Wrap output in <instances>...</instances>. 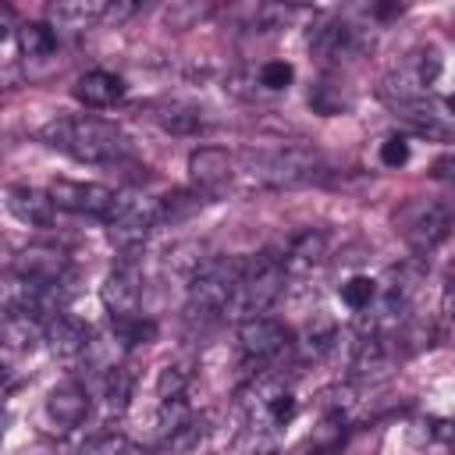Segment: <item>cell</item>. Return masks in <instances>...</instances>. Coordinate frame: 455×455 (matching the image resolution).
Returning <instances> with one entry per match:
<instances>
[{
	"label": "cell",
	"mask_w": 455,
	"mask_h": 455,
	"mask_svg": "<svg viewBox=\"0 0 455 455\" xmlns=\"http://www.w3.org/2000/svg\"><path fill=\"white\" fill-rule=\"evenodd\" d=\"M334 338H338V334H334V327H331V323H323L320 331H316V327H309V331H306V338H302V345H306V352H309L313 359H320V355H327V352L334 348Z\"/></svg>",
	"instance_id": "d6a6232c"
},
{
	"label": "cell",
	"mask_w": 455,
	"mask_h": 455,
	"mask_svg": "<svg viewBox=\"0 0 455 455\" xmlns=\"http://www.w3.org/2000/svg\"><path fill=\"white\" fill-rule=\"evenodd\" d=\"M103 224H107L110 245H117L121 252H132L156 228V199L146 192H117Z\"/></svg>",
	"instance_id": "5b68a950"
},
{
	"label": "cell",
	"mask_w": 455,
	"mask_h": 455,
	"mask_svg": "<svg viewBox=\"0 0 455 455\" xmlns=\"http://www.w3.org/2000/svg\"><path fill=\"white\" fill-rule=\"evenodd\" d=\"M323 160L309 146H274V149H245L242 153V171L249 174L252 185L267 188H291L306 185L320 174Z\"/></svg>",
	"instance_id": "7a4b0ae2"
},
{
	"label": "cell",
	"mask_w": 455,
	"mask_h": 455,
	"mask_svg": "<svg viewBox=\"0 0 455 455\" xmlns=\"http://www.w3.org/2000/svg\"><path fill=\"white\" fill-rule=\"evenodd\" d=\"M100 299H103V306L110 309L114 320L139 313V302H142V270H139V263L121 259V263L103 277Z\"/></svg>",
	"instance_id": "9c48e42d"
},
{
	"label": "cell",
	"mask_w": 455,
	"mask_h": 455,
	"mask_svg": "<svg viewBox=\"0 0 455 455\" xmlns=\"http://www.w3.org/2000/svg\"><path fill=\"white\" fill-rule=\"evenodd\" d=\"M245 259L235 256H210L192 277H188V299H185V313L192 320H217L228 309V299L235 291V281L242 274Z\"/></svg>",
	"instance_id": "277c9868"
},
{
	"label": "cell",
	"mask_w": 455,
	"mask_h": 455,
	"mask_svg": "<svg viewBox=\"0 0 455 455\" xmlns=\"http://www.w3.org/2000/svg\"><path fill=\"white\" fill-rule=\"evenodd\" d=\"M206 259L210 256H206V245L203 242H178L174 249H167V270L185 274V277H192Z\"/></svg>",
	"instance_id": "484cf974"
},
{
	"label": "cell",
	"mask_w": 455,
	"mask_h": 455,
	"mask_svg": "<svg viewBox=\"0 0 455 455\" xmlns=\"http://www.w3.org/2000/svg\"><path fill=\"white\" fill-rule=\"evenodd\" d=\"M50 203L57 210H68V213H85V217H107L110 206H114V188L107 185H96V181H68V178H57L50 181L46 188Z\"/></svg>",
	"instance_id": "8992f818"
},
{
	"label": "cell",
	"mask_w": 455,
	"mask_h": 455,
	"mask_svg": "<svg viewBox=\"0 0 455 455\" xmlns=\"http://www.w3.org/2000/svg\"><path fill=\"white\" fill-rule=\"evenodd\" d=\"M36 341H43V320L28 316V313H4L0 316V345L7 348H32Z\"/></svg>",
	"instance_id": "7402d4cb"
},
{
	"label": "cell",
	"mask_w": 455,
	"mask_h": 455,
	"mask_svg": "<svg viewBox=\"0 0 455 455\" xmlns=\"http://www.w3.org/2000/svg\"><path fill=\"white\" fill-rule=\"evenodd\" d=\"M7 210L21 224H28V228H50L53 224V213H57V206L50 203V196L39 192V188H32V185L7 188Z\"/></svg>",
	"instance_id": "ffe728a7"
},
{
	"label": "cell",
	"mask_w": 455,
	"mask_h": 455,
	"mask_svg": "<svg viewBox=\"0 0 455 455\" xmlns=\"http://www.w3.org/2000/svg\"><path fill=\"white\" fill-rule=\"evenodd\" d=\"M373 299H377V281L366 277V274H352V277L341 284V302H345L352 313H363Z\"/></svg>",
	"instance_id": "f1b7e54d"
},
{
	"label": "cell",
	"mask_w": 455,
	"mask_h": 455,
	"mask_svg": "<svg viewBox=\"0 0 455 455\" xmlns=\"http://www.w3.org/2000/svg\"><path fill=\"white\" fill-rule=\"evenodd\" d=\"M405 160H409V142L402 135H387L380 142V164L384 167H402Z\"/></svg>",
	"instance_id": "836d02e7"
},
{
	"label": "cell",
	"mask_w": 455,
	"mask_h": 455,
	"mask_svg": "<svg viewBox=\"0 0 455 455\" xmlns=\"http://www.w3.org/2000/svg\"><path fill=\"white\" fill-rule=\"evenodd\" d=\"M135 11H139V4H121V0H114V4H107V14H103V18L124 21V18H132Z\"/></svg>",
	"instance_id": "e575fe53"
},
{
	"label": "cell",
	"mask_w": 455,
	"mask_h": 455,
	"mask_svg": "<svg viewBox=\"0 0 455 455\" xmlns=\"http://www.w3.org/2000/svg\"><path fill=\"white\" fill-rule=\"evenodd\" d=\"M110 338H114L121 348H135V345H146V341L156 338V323H153V320H142L139 313L117 316L114 327H110Z\"/></svg>",
	"instance_id": "cb8c5ba5"
},
{
	"label": "cell",
	"mask_w": 455,
	"mask_h": 455,
	"mask_svg": "<svg viewBox=\"0 0 455 455\" xmlns=\"http://www.w3.org/2000/svg\"><path fill=\"white\" fill-rule=\"evenodd\" d=\"M43 341L50 345L53 355L60 359H71V355H82L85 345H89V327L68 313H53L50 320H43Z\"/></svg>",
	"instance_id": "ac0fdd59"
},
{
	"label": "cell",
	"mask_w": 455,
	"mask_h": 455,
	"mask_svg": "<svg viewBox=\"0 0 455 455\" xmlns=\"http://www.w3.org/2000/svg\"><path fill=\"white\" fill-rule=\"evenodd\" d=\"M395 366V348L384 334H359L352 348V377L355 380H380Z\"/></svg>",
	"instance_id": "4fadbf2b"
},
{
	"label": "cell",
	"mask_w": 455,
	"mask_h": 455,
	"mask_svg": "<svg viewBox=\"0 0 455 455\" xmlns=\"http://www.w3.org/2000/svg\"><path fill=\"white\" fill-rule=\"evenodd\" d=\"M206 14H210V4H171V7H164V21L171 28H192Z\"/></svg>",
	"instance_id": "4dcf8cb0"
},
{
	"label": "cell",
	"mask_w": 455,
	"mask_h": 455,
	"mask_svg": "<svg viewBox=\"0 0 455 455\" xmlns=\"http://www.w3.org/2000/svg\"><path fill=\"white\" fill-rule=\"evenodd\" d=\"M284 267H281V256H256V259H245L238 281H235V291L228 299V309L224 316L231 320H252V316H263L284 291Z\"/></svg>",
	"instance_id": "3957f363"
},
{
	"label": "cell",
	"mask_w": 455,
	"mask_h": 455,
	"mask_svg": "<svg viewBox=\"0 0 455 455\" xmlns=\"http://www.w3.org/2000/svg\"><path fill=\"white\" fill-rule=\"evenodd\" d=\"M75 100L92 107V110H103V107H114L124 100V78L114 75V71H103V68H92L85 75H78L75 82Z\"/></svg>",
	"instance_id": "e0dca14e"
},
{
	"label": "cell",
	"mask_w": 455,
	"mask_h": 455,
	"mask_svg": "<svg viewBox=\"0 0 455 455\" xmlns=\"http://www.w3.org/2000/svg\"><path fill=\"white\" fill-rule=\"evenodd\" d=\"M11 263H14V249L7 238H0V267H11Z\"/></svg>",
	"instance_id": "8d00e7d4"
},
{
	"label": "cell",
	"mask_w": 455,
	"mask_h": 455,
	"mask_svg": "<svg viewBox=\"0 0 455 455\" xmlns=\"http://www.w3.org/2000/svg\"><path fill=\"white\" fill-rule=\"evenodd\" d=\"M448 231H451V210H448L444 203H427V206H419L416 217L402 228L405 242H409L419 256L434 252V249L448 238Z\"/></svg>",
	"instance_id": "30bf717a"
},
{
	"label": "cell",
	"mask_w": 455,
	"mask_h": 455,
	"mask_svg": "<svg viewBox=\"0 0 455 455\" xmlns=\"http://www.w3.org/2000/svg\"><path fill=\"white\" fill-rule=\"evenodd\" d=\"M39 139L82 164H114L128 153V139L114 121L75 114V117H53L39 128Z\"/></svg>",
	"instance_id": "6da1fadb"
},
{
	"label": "cell",
	"mask_w": 455,
	"mask_h": 455,
	"mask_svg": "<svg viewBox=\"0 0 455 455\" xmlns=\"http://www.w3.org/2000/svg\"><path fill=\"white\" fill-rule=\"evenodd\" d=\"M327 249H331L327 231H320V228H306V231H299V235L288 238L284 256H281V267H284V274L313 270V267H320V263L327 259Z\"/></svg>",
	"instance_id": "5bb4252c"
},
{
	"label": "cell",
	"mask_w": 455,
	"mask_h": 455,
	"mask_svg": "<svg viewBox=\"0 0 455 455\" xmlns=\"http://www.w3.org/2000/svg\"><path fill=\"white\" fill-rule=\"evenodd\" d=\"M291 78H295V68L288 60H267L259 68V85L263 89H288Z\"/></svg>",
	"instance_id": "1f68e13d"
},
{
	"label": "cell",
	"mask_w": 455,
	"mask_h": 455,
	"mask_svg": "<svg viewBox=\"0 0 455 455\" xmlns=\"http://www.w3.org/2000/svg\"><path fill=\"white\" fill-rule=\"evenodd\" d=\"M11 28H14V14H11V7H0V39H7Z\"/></svg>",
	"instance_id": "d590c367"
},
{
	"label": "cell",
	"mask_w": 455,
	"mask_h": 455,
	"mask_svg": "<svg viewBox=\"0 0 455 455\" xmlns=\"http://www.w3.org/2000/svg\"><path fill=\"white\" fill-rule=\"evenodd\" d=\"M142 114L153 124H160L164 132H171V135H196L206 124L203 110L185 103V100H153V103L142 107Z\"/></svg>",
	"instance_id": "2e32d148"
},
{
	"label": "cell",
	"mask_w": 455,
	"mask_h": 455,
	"mask_svg": "<svg viewBox=\"0 0 455 455\" xmlns=\"http://www.w3.org/2000/svg\"><path fill=\"white\" fill-rule=\"evenodd\" d=\"M288 327L270 320V316H252V320H242L238 323V348L249 363L263 366V363H274L284 348H288Z\"/></svg>",
	"instance_id": "ba28073f"
},
{
	"label": "cell",
	"mask_w": 455,
	"mask_h": 455,
	"mask_svg": "<svg viewBox=\"0 0 455 455\" xmlns=\"http://www.w3.org/2000/svg\"><path fill=\"white\" fill-rule=\"evenodd\" d=\"M395 117L412 128L416 135H427V139H451V107L444 96H416V100H405V103H395Z\"/></svg>",
	"instance_id": "52a82bcc"
},
{
	"label": "cell",
	"mask_w": 455,
	"mask_h": 455,
	"mask_svg": "<svg viewBox=\"0 0 455 455\" xmlns=\"http://www.w3.org/2000/svg\"><path fill=\"white\" fill-rule=\"evenodd\" d=\"M448 167H451V160H448V156H444V160H437V164H434V178H444V181H448V178H451V171H448Z\"/></svg>",
	"instance_id": "74e56055"
},
{
	"label": "cell",
	"mask_w": 455,
	"mask_h": 455,
	"mask_svg": "<svg viewBox=\"0 0 455 455\" xmlns=\"http://www.w3.org/2000/svg\"><path fill=\"white\" fill-rule=\"evenodd\" d=\"M103 398H107V409L114 416H121L128 409V398H132V373L117 363L114 370H107V380H103Z\"/></svg>",
	"instance_id": "4316f807"
},
{
	"label": "cell",
	"mask_w": 455,
	"mask_h": 455,
	"mask_svg": "<svg viewBox=\"0 0 455 455\" xmlns=\"http://www.w3.org/2000/svg\"><path fill=\"white\" fill-rule=\"evenodd\" d=\"M185 387H188V370L185 366H164L156 373V398L160 402L185 398Z\"/></svg>",
	"instance_id": "f546056e"
},
{
	"label": "cell",
	"mask_w": 455,
	"mask_h": 455,
	"mask_svg": "<svg viewBox=\"0 0 455 455\" xmlns=\"http://www.w3.org/2000/svg\"><path fill=\"white\" fill-rule=\"evenodd\" d=\"M103 14H107V0H60V4H50L46 7L50 28H68V32L89 28Z\"/></svg>",
	"instance_id": "44dd1931"
},
{
	"label": "cell",
	"mask_w": 455,
	"mask_h": 455,
	"mask_svg": "<svg viewBox=\"0 0 455 455\" xmlns=\"http://www.w3.org/2000/svg\"><path fill=\"white\" fill-rule=\"evenodd\" d=\"M235 174V156L220 146H199L188 153V178L199 188H217Z\"/></svg>",
	"instance_id": "d6986e66"
},
{
	"label": "cell",
	"mask_w": 455,
	"mask_h": 455,
	"mask_svg": "<svg viewBox=\"0 0 455 455\" xmlns=\"http://www.w3.org/2000/svg\"><path fill=\"white\" fill-rule=\"evenodd\" d=\"M309 46L320 53V57H331V60H341V57H355L363 46H366V36L348 25V21H320L313 32H309Z\"/></svg>",
	"instance_id": "7c38bea8"
},
{
	"label": "cell",
	"mask_w": 455,
	"mask_h": 455,
	"mask_svg": "<svg viewBox=\"0 0 455 455\" xmlns=\"http://www.w3.org/2000/svg\"><path fill=\"white\" fill-rule=\"evenodd\" d=\"M89 405H92V398H89V391H85L78 380H64V384H57V387L46 395V416H50L60 430L78 427V423L89 416Z\"/></svg>",
	"instance_id": "9a60e30c"
},
{
	"label": "cell",
	"mask_w": 455,
	"mask_h": 455,
	"mask_svg": "<svg viewBox=\"0 0 455 455\" xmlns=\"http://www.w3.org/2000/svg\"><path fill=\"white\" fill-rule=\"evenodd\" d=\"M210 441V419L199 416V419H185L171 437H167V448L174 455H199Z\"/></svg>",
	"instance_id": "603a6c76"
},
{
	"label": "cell",
	"mask_w": 455,
	"mask_h": 455,
	"mask_svg": "<svg viewBox=\"0 0 455 455\" xmlns=\"http://www.w3.org/2000/svg\"><path fill=\"white\" fill-rule=\"evenodd\" d=\"M14 274L25 281H39V284H60L68 274V256L53 245H28L21 252H14Z\"/></svg>",
	"instance_id": "8fae6325"
},
{
	"label": "cell",
	"mask_w": 455,
	"mask_h": 455,
	"mask_svg": "<svg viewBox=\"0 0 455 455\" xmlns=\"http://www.w3.org/2000/svg\"><path fill=\"white\" fill-rule=\"evenodd\" d=\"M203 206V196H196V192H174V196H167V199H156V224L160 220H185L188 213H196Z\"/></svg>",
	"instance_id": "83f0119b"
},
{
	"label": "cell",
	"mask_w": 455,
	"mask_h": 455,
	"mask_svg": "<svg viewBox=\"0 0 455 455\" xmlns=\"http://www.w3.org/2000/svg\"><path fill=\"white\" fill-rule=\"evenodd\" d=\"M18 43H21V53L25 57H50L53 46H57V36H53L50 25L28 21V25H18Z\"/></svg>",
	"instance_id": "d4e9b609"
}]
</instances>
